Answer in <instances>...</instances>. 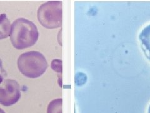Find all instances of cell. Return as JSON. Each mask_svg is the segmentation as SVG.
Returning <instances> with one entry per match:
<instances>
[{"label": "cell", "instance_id": "cell-1", "mask_svg": "<svg viewBox=\"0 0 150 113\" xmlns=\"http://www.w3.org/2000/svg\"><path fill=\"white\" fill-rule=\"evenodd\" d=\"M9 37L16 49L23 50L36 44L39 39V31L33 22L24 18H20L11 24Z\"/></svg>", "mask_w": 150, "mask_h": 113}, {"label": "cell", "instance_id": "cell-2", "mask_svg": "<svg viewBox=\"0 0 150 113\" xmlns=\"http://www.w3.org/2000/svg\"><path fill=\"white\" fill-rule=\"evenodd\" d=\"M17 64L20 72L24 76L31 79L40 77L48 67L45 56L36 51L22 54L18 57Z\"/></svg>", "mask_w": 150, "mask_h": 113}, {"label": "cell", "instance_id": "cell-3", "mask_svg": "<svg viewBox=\"0 0 150 113\" xmlns=\"http://www.w3.org/2000/svg\"><path fill=\"white\" fill-rule=\"evenodd\" d=\"M40 24L47 29H55L62 25L63 3L62 1H49L39 7L37 13Z\"/></svg>", "mask_w": 150, "mask_h": 113}, {"label": "cell", "instance_id": "cell-4", "mask_svg": "<svg viewBox=\"0 0 150 113\" xmlns=\"http://www.w3.org/2000/svg\"><path fill=\"white\" fill-rule=\"evenodd\" d=\"M21 87L14 79H4L0 83V104L11 106L20 99Z\"/></svg>", "mask_w": 150, "mask_h": 113}, {"label": "cell", "instance_id": "cell-5", "mask_svg": "<svg viewBox=\"0 0 150 113\" xmlns=\"http://www.w3.org/2000/svg\"><path fill=\"white\" fill-rule=\"evenodd\" d=\"M139 40L142 51L150 62V24L144 27L139 34Z\"/></svg>", "mask_w": 150, "mask_h": 113}, {"label": "cell", "instance_id": "cell-6", "mask_svg": "<svg viewBox=\"0 0 150 113\" xmlns=\"http://www.w3.org/2000/svg\"><path fill=\"white\" fill-rule=\"evenodd\" d=\"M11 23L5 13L0 14V40L7 39L10 35Z\"/></svg>", "mask_w": 150, "mask_h": 113}, {"label": "cell", "instance_id": "cell-7", "mask_svg": "<svg viewBox=\"0 0 150 113\" xmlns=\"http://www.w3.org/2000/svg\"><path fill=\"white\" fill-rule=\"evenodd\" d=\"M47 113H63L62 99H56L51 101L48 106Z\"/></svg>", "mask_w": 150, "mask_h": 113}, {"label": "cell", "instance_id": "cell-8", "mask_svg": "<svg viewBox=\"0 0 150 113\" xmlns=\"http://www.w3.org/2000/svg\"><path fill=\"white\" fill-rule=\"evenodd\" d=\"M6 72L3 68V61L0 59V83H1L6 77Z\"/></svg>", "mask_w": 150, "mask_h": 113}, {"label": "cell", "instance_id": "cell-9", "mask_svg": "<svg viewBox=\"0 0 150 113\" xmlns=\"http://www.w3.org/2000/svg\"><path fill=\"white\" fill-rule=\"evenodd\" d=\"M0 113H6V112L3 109H1V108H0Z\"/></svg>", "mask_w": 150, "mask_h": 113}, {"label": "cell", "instance_id": "cell-10", "mask_svg": "<svg viewBox=\"0 0 150 113\" xmlns=\"http://www.w3.org/2000/svg\"><path fill=\"white\" fill-rule=\"evenodd\" d=\"M148 113H150V104H149V106L148 109Z\"/></svg>", "mask_w": 150, "mask_h": 113}]
</instances>
